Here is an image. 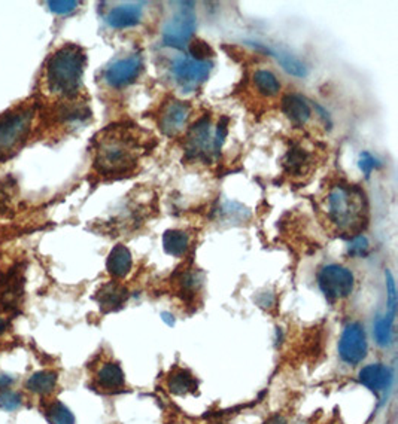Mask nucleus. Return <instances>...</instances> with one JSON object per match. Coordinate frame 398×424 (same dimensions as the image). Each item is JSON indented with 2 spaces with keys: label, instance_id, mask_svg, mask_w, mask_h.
<instances>
[{
  "label": "nucleus",
  "instance_id": "32",
  "mask_svg": "<svg viewBox=\"0 0 398 424\" xmlns=\"http://www.w3.org/2000/svg\"><path fill=\"white\" fill-rule=\"evenodd\" d=\"M46 5L49 8V11H53L54 14L67 15V14L74 12L79 6V2H75V0H64V2L63 0H60V2H53V0H51V2H48Z\"/></svg>",
  "mask_w": 398,
  "mask_h": 424
},
{
  "label": "nucleus",
  "instance_id": "1",
  "mask_svg": "<svg viewBox=\"0 0 398 424\" xmlns=\"http://www.w3.org/2000/svg\"><path fill=\"white\" fill-rule=\"evenodd\" d=\"M136 127L111 126L96 138L94 167L105 176L127 174L136 168L144 152L141 136Z\"/></svg>",
  "mask_w": 398,
  "mask_h": 424
},
{
  "label": "nucleus",
  "instance_id": "9",
  "mask_svg": "<svg viewBox=\"0 0 398 424\" xmlns=\"http://www.w3.org/2000/svg\"><path fill=\"white\" fill-rule=\"evenodd\" d=\"M215 153L209 118L199 119L186 134V158L209 161Z\"/></svg>",
  "mask_w": 398,
  "mask_h": 424
},
{
  "label": "nucleus",
  "instance_id": "12",
  "mask_svg": "<svg viewBox=\"0 0 398 424\" xmlns=\"http://www.w3.org/2000/svg\"><path fill=\"white\" fill-rule=\"evenodd\" d=\"M358 381L374 393H382L391 388L394 370L384 363H372L358 373Z\"/></svg>",
  "mask_w": 398,
  "mask_h": 424
},
{
  "label": "nucleus",
  "instance_id": "13",
  "mask_svg": "<svg viewBox=\"0 0 398 424\" xmlns=\"http://www.w3.org/2000/svg\"><path fill=\"white\" fill-rule=\"evenodd\" d=\"M24 293L23 270L12 268L9 273L0 277V304L6 310H14L19 306Z\"/></svg>",
  "mask_w": 398,
  "mask_h": 424
},
{
  "label": "nucleus",
  "instance_id": "20",
  "mask_svg": "<svg viewBox=\"0 0 398 424\" xmlns=\"http://www.w3.org/2000/svg\"><path fill=\"white\" fill-rule=\"evenodd\" d=\"M197 380L196 377L186 369H176L169 375L167 387L173 395L184 396L188 393H193L197 390Z\"/></svg>",
  "mask_w": 398,
  "mask_h": 424
},
{
  "label": "nucleus",
  "instance_id": "31",
  "mask_svg": "<svg viewBox=\"0 0 398 424\" xmlns=\"http://www.w3.org/2000/svg\"><path fill=\"white\" fill-rule=\"evenodd\" d=\"M385 280H387V293H388V316L389 317H395V311H397V289H395V281L394 277L391 274L389 270L385 271Z\"/></svg>",
  "mask_w": 398,
  "mask_h": 424
},
{
  "label": "nucleus",
  "instance_id": "23",
  "mask_svg": "<svg viewBox=\"0 0 398 424\" xmlns=\"http://www.w3.org/2000/svg\"><path fill=\"white\" fill-rule=\"evenodd\" d=\"M257 91L264 97H274L281 91V84L269 70H257L252 76Z\"/></svg>",
  "mask_w": 398,
  "mask_h": 424
},
{
  "label": "nucleus",
  "instance_id": "6",
  "mask_svg": "<svg viewBox=\"0 0 398 424\" xmlns=\"http://www.w3.org/2000/svg\"><path fill=\"white\" fill-rule=\"evenodd\" d=\"M318 285L327 299L340 301L352 293L355 278L352 271L343 265L330 263L322 267L318 273Z\"/></svg>",
  "mask_w": 398,
  "mask_h": 424
},
{
  "label": "nucleus",
  "instance_id": "17",
  "mask_svg": "<svg viewBox=\"0 0 398 424\" xmlns=\"http://www.w3.org/2000/svg\"><path fill=\"white\" fill-rule=\"evenodd\" d=\"M133 267V258L130 251L124 244H116L109 252L106 268L108 273L115 278H124L130 274Z\"/></svg>",
  "mask_w": 398,
  "mask_h": 424
},
{
  "label": "nucleus",
  "instance_id": "7",
  "mask_svg": "<svg viewBox=\"0 0 398 424\" xmlns=\"http://www.w3.org/2000/svg\"><path fill=\"white\" fill-rule=\"evenodd\" d=\"M214 64L211 60L197 61L189 57H178L171 63V75L181 85L182 90L193 91L199 88L211 75Z\"/></svg>",
  "mask_w": 398,
  "mask_h": 424
},
{
  "label": "nucleus",
  "instance_id": "15",
  "mask_svg": "<svg viewBox=\"0 0 398 424\" xmlns=\"http://www.w3.org/2000/svg\"><path fill=\"white\" fill-rule=\"evenodd\" d=\"M142 19V8L141 5H121L115 6L106 15V23L112 29H127L139 24Z\"/></svg>",
  "mask_w": 398,
  "mask_h": 424
},
{
  "label": "nucleus",
  "instance_id": "29",
  "mask_svg": "<svg viewBox=\"0 0 398 424\" xmlns=\"http://www.w3.org/2000/svg\"><path fill=\"white\" fill-rule=\"evenodd\" d=\"M23 403V398L19 392L4 390L0 392V408L5 411H16Z\"/></svg>",
  "mask_w": 398,
  "mask_h": 424
},
{
  "label": "nucleus",
  "instance_id": "25",
  "mask_svg": "<svg viewBox=\"0 0 398 424\" xmlns=\"http://www.w3.org/2000/svg\"><path fill=\"white\" fill-rule=\"evenodd\" d=\"M45 417L49 424H75V417L72 411L60 400L51 402L46 406Z\"/></svg>",
  "mask_w": 398,
  "mask_h": 424
},
{
  "label": "nucleus",
  "instance_id": "34",
  "mask_svg": "<svg viewBox=\"0 0 398 424\" xmlns=\"http://www.w3.org/2000/svg\"><path fill=\"white\" fill-rule=\"evenodd\" d=\"M15 384V377L9 374H0V392L9 390V388Z\"/></svg>",
  "mask_w": 398,
  "mask_h": 424
},
{
  "label": "nucleus",
  "instance_id": "8",
  "mask_svg": "<svg viewBox=\"0 0 398 424\" xmlns=\"http://www.w3.org/2000/svg\"><path fill=\"white\" fill-rule=\"evenodd\" d=\"M369 351L364 326L358 322L346 325L339 341L340 359L351 366L359 365L366 359Z\"/></svg>",
  "mask_w": 398,
  "mask_h": 424
},
{
  "label": "nucleus",
  "instance_id": "14",
  "mask_svg": "<svg viewBox=\"0 0 398 424\" xmlns=\"http://www.w3.org/2000/svg\"><path fill=\"white\" fill-rule=\"evenodd\" d=\"M129 298V291L116 281H109L103 285L96 293V301L103 313L116 311L123 307Z\"/></svg>",
  "mask_w": 398,
  "mask_h": 424
},
{
  "label": "nucleus",
  "instance_id": "28",
  "mask_svg": "<svg viewBox=\"0 0 398 424\" xmlns=\"http://www.w3.org/2000/svg\"><path fill=\"white\" fill-rule=\"evenodd\" d=\"M369 249H370L369 238L366 236H362V234L354 236L352 240L348 244V253L351 256H355V258L366 256L369 253Z\"/></svg>",
  "mask_w": 398,
  "mask_h": 424
},
{
  "label": "nucleus",
  "instance_id": "18",
  "mask_svg": "<svg viewBox=\"0 0 398 424\" xmlns=\"http://www.w3.org/2000/svg\"><path fill=\"white\" fill-rule=\"evenodd\" d=\"M96 381L103 390H121L126 385L124 370L121 369L118 363L106 362L97 370Z\"/></svg>",
  "mask_w": 398,
  "mask_h": 424
},
{
  "label": "nucleus",
  "instance_id": "11",
  "mask_svg": "<svg viewBox=\"0 0 398 424\" xmlns=\"http://www.w3.org/2000/svg\"><path fill=\"white\" fill-rule=\"evenodd\" d=\"M144 70V60L141 56H130L114 61L103 74L105 82L119 90L130 84H133Z\"/></svg>",
  "mask_w": 398,
  "mask_h": 424
},
{
  "label": "nucleus",
  "instance_id": "24",
  "mask_svg": "<svg viewBox=\"0 0 398 424\" xmlns=\"http://www.w3.org/2000/svg\"><path fill=\"white\" fill-rule=\"evenodd\" d=\"M374 341L380 347H389L394 344V319L387 316H379L373 325Z\"/></svg>",
  "mask_w": 398,
  "mask_h": 424
},
{
  "label": "nucleus",
  "instance_id": "21",
  "mask_svg": "<svg viewBox=\"0 0 398 424\" xmlns=\"http://www.w3.org/2000/svg\"><path fill=\"white\" fill-rule=\"evenodd\" d=\"M57 385V374L53 370H39L34 373L26 383L27 390L34 395H49L54 392Z\"/></svg>",
  "mask_w": 398,
  "mask_h": 424
},
{
  "label": "nucleus",
  "instance_id": "10",
  "mask_svg": "<svg viewBox=\"0 0 398 424\" xmlns=\"http://www.w3.org/2000/svg\"><path fill=\"white\" fill-rule=\"evenodd\" d=\"M191 116V104L188 101L170 99L163 104L159 116V127L167 137L178 136L188 123Z\"/></svg>",
  "mask_w": 398,
  "mask_h": 424
},
{
  "label": "nucleus",
  "instance_id": "4",
  "mask_svg": "<svg viewBox=\"0 0 398 424\" xmlns=\"http://www.w3.org/2000/svg\"><path fill=\"white\" fill-rule=\"evenodd\" d=\"M33 113L31 108H21L0 116V161L23 148L31 130Z\"/></svg>",
  "mask_w": 398,
  "mask_h": 424
},
{
  "label": "nucleus",
  "instance_id": "16",
  "mask_svg": "<svg viewBox=\"0 0 398 424\" xmlns=\"http://www.w3.org/2000/svg\"><path fill=\"white\" fill-rule=\"evenodd\" d=\"M281 106L284 115L296 126H304L312 115V109H310L307 100L299 94H287L282 99Z\"/></svg>",
  "mask_w": 398,
  "mask_h": 424
},
{
  "label": "nucleus",
  "instance_id": "2",
  "mask_svg": "<svg viewBox=\"0 0 398 424\" xmlns=\"http://www.w3.org/2000/svg\"><path fill=\"white\" fill-rule=\"evenodd\" d=\"M327 213L343 234H361L367 226L369 206L366 193L357 185H336L327 196Z\"/></svg>",
  "mask_w": 398,
  "mask_h": 424
},
{
  "label": "nucleus",
  "instance_id": "27",
  "mask_svg": "<svg viewBox=\"0 0 398 424\" xmlns=\"http://www.w3.org/2000/svg\"><path fill=\"white\" fill-rule=\"evenodd\" d=\"M189 54L197 61H207V59L214 57V49L207 42L196 39L189 42Z\"/></svg>",
  "mask_w": 398,
  "mask_h": 424
},
{
  "label": "nucleus",
  "instance_id": "3",
  "mask_svg": "<svg viewBox=\"0 0 398 424\" xmlns=\"http://www.w3.org/2000/svg\"><path fill=\"white\" fill-rule=\"evenodd\" d=\"M85 64L86 56L81 46L67 44L57 49L49 57L45 69L48 90L66 99L75 97L82 84Z\"/></svg>",
  "mask_w": 398,
  "mask_h": 424
},
{
  "label": "nucleus",
  "instance_id": "5",
  "mask_svg": "<svg viewBox=\"0 0 398 424\" xmlns=\"http://www.w3.org/2000/svg\"><path fill=\"white\" fill-rule=\"evenodd\" d=\"M181 8L173 14L163 27V42L167 46L184 49L193 39L196 31V14L193 2H181Z\"/></svg>",
  "mask_w": 398,
  "mask_h": 424
},
{
  "label": "nucleus",
  "instance_id": "22",
  "mask_svg": "<svg viewBox=\"0 0 398 424\" xmlns=\"http://www.w3.org/2000/svg\"><path fill=\"white\" fill-rule=\"evenodd\" d=\"M189 247V237L179 229H167L163 236V249L167 255L181 258L186 253Z\"/></svg>",
  "mask_w": 398,
  "mask_h": 424
},
{
  "label": "nucleus",
  "instance_id": "26",
  "mask_svg": "<svg viewBox=\"0 0 398 424\" xmlns=\"http://www.w3.org/2000/svg\"><path fill=\"white\" fill-rule=\"evenodd\" d=\"M309 161V155L300 149V148H296L288 152L287 155V160H285V167L289 173H302L304 166L307 164Z\"/></svg>",
  "mask_w": 398,
  "mask_h": 424
},
{
  "label": "nucleus",
  "instance_id": "33",
  "mask_svg": "<svg viewBox=\"0 0 398 424\" xmlns=\"http://www.w3.org/2000/svg\"><path fill=\"white\" fill-rule=\"evenodd\" d=\"M227 123H229V119L227 118H222V121L217 126V131H215V136H214V149H215V153L219 152L221 146L224 145V141H226V137H227Z\"/></svg>",
  "mask_w": 398,
  "mask_h": 424
},
{
  "label": "nucleus",
  "instance_id": "19",
  "mask_svg": "<svg viewBox=\"0 0 398 424\" xmlns=\"http://www.w3.org/2000/svg\"><path fill=\"white\" fill-rule=\"evenodd\" d=\"M255 46L266 51L267 54H272L276 60L279 61V64L284 67V70H287L289 75L296 76V78H306L307 76L306 64L302 60H299L296 56L289 54L288 51H285V49H272V48L263 46V45H255Z\"/></svg>",
  "mask_w": 398,
  "mask_h": 424
},
{
  "label": "nucleus",
  "instance_id": "35",
  "mask_svg": "<svg viewBox=\"0 0 398 424\" xmlns=\"http://www.w3.org/2000/svg\"><path fill=\"white\" fill-rule=\"evenodd\" d=\"M269 424H287L282 417H274Z\"/></svg>",
  "mask_w": 398,
  "mask_h": 424
},
{
  "label": "nucleus",
  "instance_id": "30",
  "mask_svg": "<svg viewBox=\"0 0 398 424\" xmlns=\"http://www.w3.org/2000/svg\"><path fill=\"white\" fill-rule=\"evenodd\" d=\"M358 166L361 168V171L366 174V178H370V174L373 170H377L382 167V164H380V161L377 160V158H374L370 152H361L359 155V161H358Z\"/></svg>",
  "mask_w": 398,
  "mask_h": 424
}]
</instances>
